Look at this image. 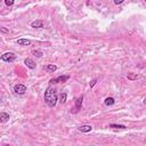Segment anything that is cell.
Masks as SVG:
<instances>
[{
    "mask_svg": "<svg viewBox=\"0 0 146 146\" xmlns=\"http://www.w3.org/2000/svg\"><path fill=\"white\" fill-rule=\"evenodd\" d=\"M44 100L48 104V106L54 107L57 103V92L54 87H48L44 92Z\"/></svg>",
    "mask_w": 146,
    "mask_h": 146,
    "instance_id": "1",
    "label": "cell"
},
{
    "mask_svg": "<svg viewBox=\"0 0 146 146\" xmlns=\"http://www.w3.org/2000/svg\"><path fill=\"white\" fill-rule=\"evenodd\" d=\"M15 58H16V55L14 52H6L1 56V59L3 62H14Z\"/></svg>",
    "mask_w": 146,
    "mask_h": 146,
    "instance_id": "2",
    "label": "cell"
},
{
    "mask_svg": "<svg viewBox=\"0 0 146 146\" xmlns=\"http://www.w3.org/2000/svg\"><path fill=\"white\" fill-rule=\"evenodd\" d=\"M14 91H15L16 94H18V95H23V94L26 91V87H25L24 84H16V86L14 87Z\"/></svg>",
    "mask_w": 146,
    "mask_h": 146,
    "instance_id": "3",
    "label": "cell"
},
{
    "mask_svg": "<svg viewBox=\"0 0 146 146\" xmlns=\"http://www.w3.org/2000/svg\"><path fill=\"white\" fill-rule=\"evenodd\" d=\"M68 79V75H62V76H58L57 79H51L50 82L51 83H58V82H65L66 80Z\"/></svg>",
    "mask_w": 146,
    "mask_h": 146,
    "instance_id": "4",
    "label": "cell"
},
{
    "mask_svg": "<svg viewBox=\"0 0 146 146\" xmlns=\"http://www.w3.org/2000/svg\"><path fill=\"white\" fill-rule=\"evenodd\" d=\"M24 63H25V65H26L29 68H34V67H35V63H34L32 59H30V58H25Z\"/></svg>",
    "mask_w": 146,
    "mask_h": 146,
    "instance_id": "5",
    "label": "cell"
},
{
    "mask_svg": "<svg viewBox=\"0 0 146 146\" xmlns=\"http://www.w3.org/2000/svg\"><path fill=\"white\" fill-rule=\"evenodd\" d=\"M17 43L19 46H29V44H31V41L29 39H18Z\"/></svg>",
    "mask_w": 146,
    "mask_h": 146,
    "instance_id": "6",
    "label": "cell"
},
{
    "mask_svg": "<svg viewBox=\"0 0 146 146\" xmlns=\"http://www.w3.org/2000/svg\"><path fill=\"white\" fill-rule=\"evenodd\" d=\"M91 125H81L79 127V130L82 131V132H88V131H91Z\"/></svg>",
    "mask_w": 146,
    "mask_h": 146,
    "instance_id": "7",
    "label": "cell"
},
{
    "mask_svg": "<svg viewBox=\"0 0 146 146\" xmlns=\"http://www.w3.org/2000/svg\"><path fill=\"white\" fill-rule=\"evenodd\" d=\"M31 26L32 27H42L43 23H42V21H34V22H32Z\"/></svg>",
    "mask_w": 146,
    "mask_h": 146,
    "instance_id": "8",
    "label": "cell"
},
{
    "mask_svg": "<svg viewBox=\"0 0 146 146\" xmlns=\"http://www.w3.org/2000/svg\"><path fill=\"white\" fill-rule=\"evenodd\" d=\"M82 100H83V96H80V97L76 99V102H75V105H76V111H78V110H80L81 104H82Z\"/></svg>",
    "mask_w": 146,
    "mask_h": 146,
    "instance_id": "9",
    "label": "cell"
},
{
    "mask_svg": "<svg viewBox=\"0 0 146 146\" xmlns=\"http://www.w3.org/2000/svg\"><path fill=\"white\" fill-rule=\"evenodd\" d=\"M66 98H67V95H66L65 92H62V94L59 95V102H60L62 104H64V103L66 102Z\"/></svg>",
    "mask_w": 146,
    "mask_h": 146,
    "instance_id": "10",
    "label": "cell"
},
{
    "mask_svg": "<svg viewBox=\"0 0 146 146\" xmlns=\"http://www.w3.org/2000/svg\"><path fill=\"white\" fill-rule=\"evenodd\" d=\"M0 119H1V122H6L8 119H9V114H7V113H1L0 114Z\"/></svg>",
    "mask_w": 146,
    "mask_h": 146,
    "instance_id": "11",
    "label": "cell"
},
{
    "mask_svg": "<svg viewBox=\"0 0 146 146\" xmlns=\"http://www.w3.org/2000/svg\"><path fill=\"white\" fill-rule=\"evenodd\" d=\"M46 70L49 71V72H55L57 70V66L56 65H47L46 66Z\"/></svg>",
    "mask_w": 146,
    "mask_h": 146,
    "instance_id": "12",
    "label": "cell"
},
{
    "mask_svg": "<svg viewBox=\"0 0 146 146\" xmlns=\"http://www.w3.org/2000/svg\"><path fill=\"white\" fill-rule=\"evenodd\" d=\"M113 104H114V99H113L112 97H107V98L105 99V105L110 106V105H113Z\"/></svg>",
    "mask_w": 146,
    "mask_h": 146,
    "instance_id": "13",
    "label": "cell"
},
{
    "mask_svg": "<svg viewBox=\"0 0 146 146\" xmlns=\"http://www.w3.org/2000/svg\"><path fill=\"white\" fill-rule=\"evenodd\" d=\"M110 128H114V129H125V127L122 125V124H110Z\"/></svg>",
    "mask_w": 146,
    "mask_h": 146,
    "instance_id": "14",
    "label": "cell"
},
{
    "mask_svg": "<svg viewBox=\"0 0 146 146\" xmlns=\"http://www.w3.org/2000/svg\"><path fill=\"white\" fill-rule=\"evenodd\" d=\"M32 52H33L34 56H38V57H41V56H42V52H41L40 50H33Z\"/></svg>",
    "mask_w": 146,
    "mask_h": 146,
    "instance_id": "15",
    "label": "cell"
},
{
    "mask_svg": "<svg viewBox=\"0 0 146 146\" xmlns=\"http://www.w3.org/2000/svg\"><path fill=\"white\" fill-rule=\"evenodd\" d=\"M5 3H6L7 6H11V5L14 3V0H5Z\"/></svg>",
    "mask_w": 146,
    "mask_h": 146,
    "instance_id": "16",
    "label": "cell"
},
{
    "mask_svg": "<svg viewBox=\"0 0 146 146\" xmlns=\"http://www.w3.org/2000/svg\"><path fill=\"white\" fill-rule=\"evenodd\" d=\"M128 78H129V79H137L138 76H136V75H132V74H128Z\"/></svg>",
    "mask_w": 146,
    "mask_h": 146,
    "instance_id": "17",
    "label": "cell"
},
{
    "mask_svg": "<svg viewBox=\"0 0 146 146\" xmlns=\"http://www.w3.org/2000/svg\"><path fill=\"white\" fill-rule=\"evenodd\" d=\"M96 82H97V80H96V79H95V80H92V81H91V82H90V87H94V86H95V83H96Z\"/></svg>",
    "mask_w": 146,
    "mask_h": 146,
    "instance_id": "18",
    "label": "cell"
},
{
    "mask_svg": "<svg viewBox=\"0 0 146 146\" xmlns=\"http://www.w3.org/2000/svg\"><path fill=\"white\" fill-rule=\"evenodd\" d=\"M121 2H123V0H114V3H116V5H119Z\"/></svg>",
    "mask_w": 146,
    "mask_h": 146,
    "instance_id": "19",
    "label": "cell"
},
{
    "mask_svg": "<svg viewBox=\"0 0 146 146\" xmlns=\"http://www.w3.org/2000/svg\"><path fill=\"white\" fill-rule=\"evenodd\" d=\"M144 104H145V105H146V97H145V98H144Z\"/></svg>",
    "mask_w": 146,
    "mask_h": 146,
    "instance_id": "20",
    "label": "cell"
}]
</instances>
